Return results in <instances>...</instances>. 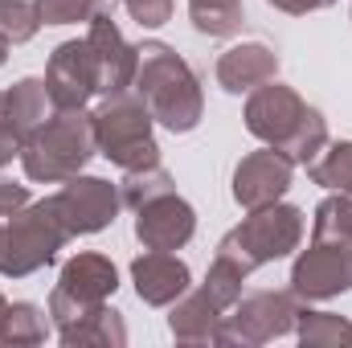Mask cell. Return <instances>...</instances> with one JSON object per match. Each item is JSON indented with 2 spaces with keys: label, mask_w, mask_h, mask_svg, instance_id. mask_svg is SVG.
I'll list each match as a JSON object with an SVG mask.
<instances>
[{
  "label": "cell",
  "mask_w": 352,
  "mask_h": 348,
  "mask_svg": "<svg viewBox=\"0 0 352 348\" xmlns=\"http://www.w3.org/2000/svg\"><path fill=\"white\" fill-rule=\"evenodd\" d=\"M246 131L254 140H263L266 148L291 156L295 164H311L324 144H328V119L299 94V90L283 87L278 78L263 83L258 90H250L246 98Z\"/></svg>",
  "instance_id": "6da1fadb"
},
{
  "label": "cell",
  "mask_w": 352,
  "mask_h": 348,
  "mask_svg": "<svg viewBox=\"0 0 352 348\" xmlns=\"http://www.w3.org/2000/svg\"><path fill=\"white\" fill-rule=\"evenodd\" d=\"M221 324H226V312L197 287V291H184L168 312V332H173L180 345H217L221 340Z\"/></svg>",
  "instance_id": "e0dca14e"
},
{
  "label": "cell",
  "mask_w": 352,
  "mask_h": 348,
  "mask_svg": "<svg viewBox=\"0 0 352 348\" xmlns=\"http://www.w3.org/2000/svg\"><path fill=\"white\" fill-rule=\"evenodd\" d=\"M295 336H299L307 348H352V320L336 316V312H311V307H299Z\"/></svg>",
  "instance_id": "ffe728a7"
},
{
  "label": "cell",
  "mask_w": 352,
  "mask_h": 348,
  "mask_svg": "<svg viewBox=\"0 0 352 348\" xmlns=\"http://www.w3.org/2000/svg\"><path fill=\"white\" fill-rule=\"evenodd\" d=\"M246 270L238 266L234 259H226V254H213L209 262V274H205V283H201V291L221 307V312H230L238 299H242V287H246Z\"/></svg>",
  "instance_id": "cb8c5ba5"
},
{
  "label": "cell",
  "mask_w": 352,
  "mask_h": 348,
  "mask_svg": "<svg viewBox=\"0 0 352 348\" xmlns=\"http://www.w3.org/2000/svg\"><path fill=\"white\" fill-rule=\"evenodd\" d=\"M119 287V270L107 254H74L62 266L58 287L50 291V320L58 328H70L74 320H82L90 307L107 303Z\"/></svg>",
  "instance_id": "ba28073f"
},
{
  "label": "cell",
  "mask_w": 352,
  "mask_h": 348,
  "mask_svg": "<svg viewBox=\"0 0 352 348\" xmlns=\"http://www.w3.org/2000/svg\"><path fill=\"white\" fill-rule=\"evenodd\" d=\"M295 180V160L274 152V148H263V152H250L238 160L234 168V201L250 213V209H263V205H274L287 197Z\"/></svg>",
  "instance_id": "7c38bea8"
},
{
  "label": "cell",
  "mask_w": 352,
  "mask_h": 348,
  "mask_svg": "<svg viewBox=\"0 0 352 348\" xmlns=\"http://www.w3.org/2000/svg\"><path fill=\"white\" fill-rule=\"evenodd\" d=\"M307 176H311V184H324V188H332V193H349L352 197V144L349 140H328L324 144V152L307 164Z\"/></svg>",
  "instance_id": "603a6c76"
},
{
  "label": "cell",
  "mask_w": 352,
  "mask_h": 348,
  "mask_svg": "<svg viewBox=\"0 0 352 348\" xmlns=\"http://www.w3.org/2000/svg\"><path fill=\"white\" fill-rule=\"evenodd\" d=\"M123 8L140 29H160L173 21V0H123Z\"/></svg>",
  "instance_id": "f1b7e54d"
},
{
  "label": "cell",
  "mask_w": 352,
  "mask_h": 348,
  "mask_svg": "<svg viewBox=\"0 0 352 348\" xmlns=\"http://www.w3.org/2000/svg\"><path fill=\"white\" fill-rule=\"evenodd\" d=\"M173 188H176L173 173H164L160 164H152V168H131V173H123V180H119V197H123V205H127L131 213H135L140 205H148V201L173 193Z\"/></svg>",
  "instance_id": "d4e9b609"
},
{
  "label": "cell",
  "mask_w": 352,
  "mask_h": 348,
  "mask_svg": "<svg viewBox=\"0 0 352 348\" xmlns=\"http://www.w3.org/2000/svg\"><path fill=\"white\" fill-rule=\"evenodd\" d=\"M4 312H8V299H4V291H0V320H4Z\"/></svg>",
  "instance_id": "836d02e7"
},
{
  "label": "cell",
  "mask_w": 352,
  "mask_h": 348,
  "mask_svg": "<svg viewBox=\"0 0 352 348\" xmlns=\"http://www.w3.org/2000/svg\"><path fill=\"white\" fill-rule=\"evenodd\" d=\"M98 156L94 115L87 107H54L45 123H37L21 144V168L37 184H62L78 176Z\"/></svg>",
  "instance_id": "3957f363"
},
{
  "label": "cell",
  "mask_w": 352,
  "mask_h": 348,
  "mask_svg": "<svg viewBox=\"0 0 352 348\" xmlns=\"http://www.w3.org/2000/svg\"><path fill=\"white\" fill-rule=\"evenodd\" d=\"M270 8L278 12H291V17H307V12H320V8H332L336 0H266Z\"/></svg>",
  "instance_id": "1f68e13d"
},
{
  "label": "cell",
  "mask_w": 352,
  "mask_h": 348,
  "mask_svg": "<svg viewBox=\"0 0 352 348\" xmlns=\"http://www.w3.org/2000/svg\"><path fill=\"white\" fill-rule=\"evenodd\" d=\"M152 111L144 107V98L135 90L123 94H107L102 107L94 111V140H98V156H107L115 168L131 173V168H152L160 164V144L152 135Z\"/></svg>",
  "instance_id": "5b68a950"
},
{
  "label": "cell",
  "mask_w": 352,
  "mask_h": 348,
  "mask_svg": "<svg viewBox=\"0 0 352 348\" xmlns=\"http://www.w3.org/2000/svg\"><path fill=\"white\" fill-rule=\"evenodd\" d=\"M37 29H41V17H37V4L33 0H0V33L12 45L33 41Z\"/></svg>",
  "instance_id": "4316f807"
},
{
  "label": "cell",
  "mask_w": 352,
  "mask_h": 348,
  "mask_svg": "<svg viewBox=\"0 0 352 348\" xmlns=\"http://www.w3.org/2000/svg\"><path fill=\"white\" fill-rule=\"evenodd\" d=\"M213 74H217V87L226 94H250L263 83L278 78V54L263 41H242V45H230L217 58Z\"/></svg>",
  "instance_id": "2e32d148"
},
{
  "label": "cell",
  "mask_w": 352,
  "mask_h": 348,
  "mask_svg": "<svg viewBox=\"0 0 352 348\" xmlns=\"http://www.w3.org/2000/svg\"><path fill=\"white\" fill-rule=\"evenodd\" d=\"M188 21L205 37H234L246 25L242 0H188Z\"/></svg>",
  "instance_id": "7402d4cb"
},
{
  "label": "cell",
  "mask_w": 352,
  "mask_h": 348,
  "mask_svg": "<svg viewBox=\"0 0 352 348\" xmlns=\"http://www.w3.org/2000/svg\"><path fill=\"white\" fill-rule=\"evenodd\" d=\"M8 45H12V41H8V37L0 33V66H4V58H8Z\"/></svg>",
  "instance_id": "d6a6232c"
},
{
  "label": "cell",
  "mask_w": 352,
  "mask_h": 348,
  "mask_svg": "<svg viewBox=\"0 0 352 348\" xmlns=\"http://www.w3.org/2000/svg\"><path fill=\"white\" fill-rule=\"evenodd\" d=\"M21 144H25V135H21V127L12 123L8 98H4V90H0V168L12 164V156H21Z\"/></svg>",
  "instance_id": "f546056e"
},
{
  "label": "cell",
  "mask_w": 352,
  "mask_h": 348,
  "mask_svg": "<svg viewBox=\"0 0 352 348\" xmlns=\"http://www.w3.org/2000/svg\"><path fill=\"white\" fill-rule=\"evenodd\" d=\"M299 307H303V299L291 287L287 291H250V295H242L226 312V324H221V340L217 345L258 348L266 340L291 336L295 332V320H299Z\"/></svg>",
  "instance_id": "52a82bcc"
},
{
  "label": "cell",
  "mask_w": 352,
  "mask_h": 348,
  "mask_svg": "<svg viewBox=\"0 0 352 348\" xmlns=\"http://www.w3.org/2000/svg\"><path fill=\"white\" fill-rule=\"evenodd\" d=\"M303 230H307L303 209L287 205V201H274V205H263V209H250V217H242V226H234L217 242V254L234 259L246 274H254L266 262H278L291 250H299Z\"/></svg>",
  "instance_id": "8992f818"
},
{
  "label": "cell",
  "mask_w": 352,
  "mask_h": 348,
  "mask_svg": "<svg viewBox=\"0 0 352 348\" xmlns=\"http://www.w3.org/2000/svg\"><path fill=\"white\" fill-rule=\"evenodd\" d=\"M45 336H50V320L37 303H8L0 320V348H33L45 345Z\"/></svg>",
  "instance_id": "44dd1931"
},
{
  "label": "cell",
  "mask_w": 352,
  "mask_h": 348,
  "mask_svg": "<svg viewBox=\"0 0 352 348\" xmlns=\"http://www.w3.org/2000/svg\"><path fill=\"white\" fill-rule=\"evenodd\" d=\"M70 242V230L62 226L50 197L29 201L25 209L0 217V274L29 279L58 259V250Z\"/></svg>",
  "instance_id": "277c9868"
},
{
  "label": "cell",
  "mask_w": 352,
  "mask_h": 348,
  "mask_svg": "<svg viewBox=\"0 0 352 348\" xmlns=\"http://www.w3.org/2000/svg\"><path fill=\"white\" fill-rule=\"evenodd\" d=\"M87 41L94 45V54H98V74H102V90L98 94H123V90H131L135 70H140V45H131L119 33V25L111 21L107 8L90 17Z\"/></svg>",
  "instance_id": "5bb4252c"
},
{
  "label": "cell",
  "mask_w": 352,
  "mask_h": 348,
  "mask_svg": "<svg viewBox=\"0 0 352 348\" xmlns=\"http://www.w3.org/2000/svg\"><path fill=\"white\" fill-rule=\"evenodd\" d=\"M4 98H8V115L21 127V135H29L37 123H45L54 115V98H50L45 78H21L16 87L4 90Z\"/></svg>",
  "instance_id": "d6986e66"
},
{
  "label": "cell",
  "mask_w": 352,
  "mask_h": 348,
  "mask_svg": "<svg viewBox=\"0 0 352 348\" xmlns=\"http://www.w3.org/2000/svg\"><path fill=\"white\" fill-rule=\"evenodd\" d=\"M33 4H37L41 25H78L107 8L102 0H33Z\"/></svg>",
  "instance_id": "83f0119b"
},
{
  "label": "cell",
  "mask_w": 352,
  "mask_h": 348,
  "mask_svg": "<svg viewBox=\"0 0 352 348\" xmlns=\"http://www.w3.org/2000/svg\"><path fill=\"white\" fill-rule=\"evenodd\" d=\"M291 291L303 303H324L352 291V242L311 238V246L291 266Z\"/></svg>",
  "instance_id": "9c48e42d"
},
{
  "label": "cell",
  "mask_w": 352,
  "mask_h": 348,
  "mask_svg": "<svg viewBox=\"0 0 352 348\" xmlns=\"http://www.w3.org/2000/svg\"><path fill=\"white\" fill-rule=\"evenodd\" d=\"M131 90L144 98L152 119L160 127H168L173 135L192 131L205 119V90H201L197 70L164 41L140 45V70H135Z\"/></svg>",
  "instance_id": "7a4b0ae2"
},
{
  "label": "cell",
  "mask_w": 352,
  "mask_h": 348,
  "mask_svg": "<svg viewBox=\"0 0 352 348\" xmlns=\"http://www.w3.org/2000/svg\"><path fill=\"white\" fill-rule=\"evenodd\" d=\"M45 87L54 107H87L90 98L102 90L98 74V54L87 37L82 41H62L45 66Z\"/></svg>",
  "instance_id": "8fae6325"
},
{
  "label": "cell",
  "mask_w": 352,
  "mask_h": 348,
  "mask_svg": "<svg viewBox=\"0 0 352 348\" xmlns=\"http://www.w3.org/2000/svg\"><path fill=\"white\" fill-rule=\"evenodd\" d=\"M33 197H29V188L25 184H16V180H0V217H8V213H16V209H25Z\"/></svg>",
  "instance_id": "4dcf8cb0"
},
{
  "label": "cell",
  "mask_w": 352,
  "mask_h": 348,
  "mask_svg": "<svg viewBox=\"0 0 352 348\" xmlns=\"http://www.w3.org/2000/svg\"><path fill=\"white\" fill-rule=\"evenodd\" d=\"M311 238H340V242H352V197L349 193L324 197V201L316 205Z\"/></svg>",
  "instance_id": "484cf974"
},
{
  "label": "cell",
  "mask_w": 352,
  "mask_h": 348,
  "mask_svg": "<svg viewBox=\"0 0 352 348\" xmlns=\"http://www.w3.org/2000/svg\"><path fill=\"white\" fill-rule=\"evenodd\" d=\"M62 226L70 230V238H82V234H98L107 230L119 209H123V197H119V184L102 180V176H70L62 180V188L50 197Z\"/></svg>",
  "instance_id": "30bf717a"
},
{
  "label": "cell",
  "mask_w": 352,
  "mask_h": 348,
  "mask_svg": "<svg viewBox=\"0 0 352 348\" xmlns=\"http://www.w3.org/2000/svg\"><path fill=\"white\" fill-rule=\"evenodd\" d=\"M58 340L66 348H123L127 345V324H123V316L115 312V307H107V303H98V307H90L82 320H74L70 328H58Z\"/></svg>",
  "instance_id": "ac0fdd59"
},
{
  "label": "cell",
  "mask_w": 352,
  "mask_h": 348,
  "mask_svg": "<svg viewBox=\"0 0 352 348\" xmlns=\"http://www.w3.org/2000/svg\"><path fill=\"white\" fill-rule=\"evenodd\" d=\"M131 283L148 307H173L192 287V274H188L184 259H176L173 250H148L131 262Z\"/></svg>",
  "instance_id": "9a60e30c"
},
{
  "label": "cell",
  "mask_w": 352,
  "mask_h": 348,
  "mask_svg": "<svg viewBox=\"0 0 352 348\" xmlns=\"http://www.w3.org/2000/svg\"><path fill=\"white\" fill-rule=\"evenodd\" d=\"M192 234H197V209L176 188L135 209V238L144 250H180L192 242Z\"/></svg>",
  "instance_id": "4fadbf2b"
}]
</instances>
